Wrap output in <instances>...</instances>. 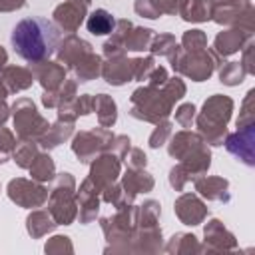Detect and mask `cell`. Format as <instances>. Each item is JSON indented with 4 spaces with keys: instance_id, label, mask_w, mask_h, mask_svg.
I'll list each match as a JSON object with an SVG mask.
<instances>
[{
    "instance_id": "6da1fadb",
    "label": "cell",
    "mask_w": 255,
    "mask_h": 255,
    "mask_svg": "<svg viewBox=\"0 0 255 255\" xmlns=\"http://www.w3.org/2000/svg\"><path fill=\"white\" fill-rule=\"evenodd\" d=\"M10 42H12L14 52L22 60H26L30 64H36V62L48 60L56 52V48H58V30L48 18L32 16V18L20 20L14 26Z\"/></svg>"
},
{
    "instance_id": "7a4b0ae2",
    "label": "cell",
    "mask_w": 255,
    "mask_h": 255,
    "mask_svg": "<svg viewBox=\"0 0 255 255\" xmlns=\"http://www.w3.org/2000/svg\"><path fill=\"white\" fill-rule=\"evenodd\" d=\"M185 96V84L179 78H167L161 86H145L131 96V116L143 122L159 124L163 122L171 106Z\"/></svg>"
},
{
    "instance_id": "3957f363",
    "label": "cell",
    "mask_w": 255,
    "mask_h": 255,
    "mask_svg": "<svg viewBox=\"0 0 255 255\" xmlns=\"http://www.w3.org/2000/svg\"><path fill=\"white\" fill-rule=\"evenodd\" d=\"M167 151L171 157L181 161L179 165L189 173L191 179H197L199 175H203L211 165V153L201 133H193L187 129L175 133L169 141Z\"/></svg>"
},
{
    "instance_id": "277c9868",
    "label": "cell",
    "mask_w": 255,
    "mask_h": 255,
    "mask_svg": "<svg viewBox=\"0 0 255 255\" xmlns=\"http://www.w3.org/2000/svg\"><path fill=\"white\" fill-rule=\"evenodd\" d=\"M60 64H66L74 74L78 82H90L102 74V58L92 52V46L70 34L62 40L60 48H56Z\"/></svg>"
},
{
    "instance_id": "5b68a950",
    "label": "cell",
    "mask_w": 255,
    "mask_h": 255,
    "mask_svg": "<svg viewBox=\"0 0 255 255\" xmlns=\"http://www.w3.org/2000/svg\"><path fill=\"white\" fill-rule=\"evenodd\" d=\"M231 112H233V100L223 94H215L209 100H205L197 116V128L205 143H211V145L223 143Z\"/></svg>"
},
{
    "instance_id": "8992f818",
    "label": "cell",
    "mask_w": 255,
    "mask_h": 255,
    "mask_svg": "<svg viewBox=\"0 0 255 255\" xmlns=\"http://www.w3.org/2000/svg\"><path fill=\"white\" fill-rule=\"evenodd\" d=\"M173 70L191 78L193 82H203L207 80L215 66L221 64V58L215 54V52H209V50H183L181 46H175V50L167 56Z\"/></svg>"
},
{
    "instance_id": "52a82bcc",
    "label": "cell",
    "mask_w": 255,
    "mask_h": 255,
    "mask_svg": "<svg viewBox=\"0 0 255 255\" xmlns=\"http://www.w3.org/2000/svg\"><path fill=\"white\" fill-rule=\"evenodd\" d=\"M74 177L70 173H60L56 177L54 189L50 193V215L58 225H70L78 215L76 195H74Z\"/></svg>"
},
{
    "instance_id": "ba28073f",
    "label": "cell",
    "mask_w": 255,
    "mask_h": 255,
    "mask_svg": "<svg viewBox=\"0 0 255 255\" xmlns=\"http://www.w3.org/2000/svg\"><path fill=\"white\" fill-rule=\"evenodd\" d=\"M12 118H14V128L20 139H30V141H40V137L46 133L50 128L48 122L38 114L36 106L28 98H20L12 108Z\"/></svg>"
},
{
    "instance_id": "9c48e42d",
    "label": "cell",
    "mask_w": 255,
    "mask_h": 255,
    "mask_svg": "<svg viewBox=\"0 0 255 255\" xmlns=\"http://www.w3.org/2000/svg\"><path fill=\"white\" fill-rule=\"evenodd\" d=\"M211 18L217 24L237 26L253 32V6L249 0H207Z\"/></svg>"
},
{
    "instance_id": "30bf717a",
    "label": "cell",
    "mask_w": 255,
    "mask_h": 255,
    "mask_svg": "<svg viewBox=\"0 0 255 255\" xmlns=\"http://www.w3.org/2000/svg\"><path fill=\"white\" fill-rule=\"evenodd\" d=\"M114 133L106 128H94L88 131H80L72 141V151L82 163H88L96 159L100 153L108 151L112 147Z\"/></svg>"
},
{
    "instance_id": "8fae6325",
    "label": "cell",
    "mask_w": 255,
    "mask_h": 255,
    "mask_svg": "<svg viewBox=\"0 0 255 255\" xmlns=\"http://www.w3.org/2000/svg\"><path fill=\"white\" fill-rule=\"evenodd\" d=\"M8 195L14 203L22 207H40L48 199V189L36 181L18 177L8 183Z\"/></svg>"
},
{
    "instance_id": "7c38bea8",
    "label": "cell",
    "mask_w": 255,
    "mask_h": 255,
    "mask_svg": "<svg viewBox=\"0 0 255 255\" xmlns=\"http://www.w3.org/2000/svg\"><path fill=\"white\" fill-rule=\"evenodd\" d=\"M253 141H255V128H253V124H249V126L239 128L235 133H229L225 137V147L239 161L253 167L255 165V145H253Z\"/></svg>"
},
{
    "instance_id": "4fadbf2b",
    "label": "cell",
    "mask_w": 255,
    "mask_h": 255,
    "mask_svg": "<svg viewBox=\"0 0 255 255\" xmlns=\"http://www.w3.org/2000/svg\"><path fill=\"white\" fill-rule=\"evenodd\" d=\"M90 6V0H66L54 10V22L64 32H76L80 24L84 22L86 10Z\"/></svg>"
},
{
    "instance_id": "5bb4252c",
    "label": "cell",
    "mask_w": 255,
    "mask_h": 255,
    "mask_svg": "<svg viewBox=\"0 0 255 255\" xmlns=\"http://www.w3.org/2000/svg\"><path fill=\"white\" fill-rule=\"evenodd\" d=\"M120 175V157L112 153H100L90 169V179L98 189H104L112 183H116Z\"/></svg>"
},
{
    "instance_id": "9a60e30c",
    "label": "cell",
    "mask_w": 255,
    "mask_h": 255,
    "mask_svg": "<svg viewBox=\"0 0 255 255\" xmlns=\"http://www.w3.org/2000/svg\"><path fill=\"white\" fill-rule=\"evenodd\" d=\"M249 40H251V32H247L243 28H237V26H231L229 30H223L215 36L213 48H215V54L219 58H225V56H231V54L243 50V46Z\"/></svg>"
},
{
    "instance_id": "2e32d148",
    "label": "cell",
    "mask_w": 255,
    "mask_h": 255,
    "mask_svg": "<svg viewBox=\"0 0 255 255\" xmlns=\"http://www.w3.org/2000/svg\"><path fill=\"white\" fill-rule=\"evenodd\" d=\"M173 211H175V215L181 219V223H185V225H197V223H201V221L205 219V215H207V207H205L203 201H201L197 195H193V193H183V195L175 201Z\"/></svg>"
},
{
    "instance_id": "e0dca14e",
    "label": "cell",
    "mask_w": 255,
    "mask_h": 255,
    "mask_svg": "<svg viewBox=\"0 0 255 255\" xmlns=\"http://www.w3.org/2000/svg\"><path fill=\"white\" fill-rule=\"evenodd\" d=\"M102 76L112 86H122L129 80H133V60H126L124 56L110 58L106 64H102Z\"/></svg>"
},
{
    "instance_id": "ac0fdd59",
    "label": "cell",
    "mask_w": 255,
    "mask_h": 255,
    "mask_svg": "<svg viewBox=\"0 0 255 255\" xmlns=\"http://www.w3.org/2000/svg\"><path fill=\"white\" fill-rule=\"evenodd\" d=\"M153 187V177L143 169H129L124 175L122 181V193H124V205H128L137 193L149 191Z\"/></svg>"
},
{
    "instance_id": "d6986e66",
    "label": "cell",
    "mask_w": 255,
    "mask_h": 255,
    "mask_svg": "<svg viewBox=\"0 0 255 255\" xmlns=\"http://www.w3.org/2000/svg\"><path fill=\"white\" fill-rule=\"evenodd\" d=\"M34 78L40 80L42 88L46 92H52L56 90L64 80H66V70L56 64V62H50V60H42V62H36L34 64Z\"/></svg>"
},
{
    "instance_id": "ffe728a7",
    "label": "cell",
    "mask_w": 255,
    "mask_h": 255,
    "mask_svg": "<svg viewBox=\"0 0 255 255\" xmlns=\"http://www.w3.org/2000/svg\"><path fill=\"white\" fill-rule=\"evenodd\" d=\"M0 82L8 94H14V92H22V90L30 88L34 82V74L20 66H4V70L0 74Z\"/></svg>"
},
{
    "instance_id": "44dd1931",
    "label": "cell",
    "mask_w": 255,
    "mask_h": 255,
    "mask_svg": "<svg viewBox=\"0 0 255 255\" xmlns=\"http://www.w3.org/2000/svg\"><path fill=\"white\" fill-rule=\"evenodd\" d=\"M98 191H100V189L92 183L90 177L84 179V183L80 185L78 199H80V203H82V207H80V221H82V223H90V221L96 217L98 205H100V201H98Z\"/></svg>"
},
{
    "instance_id": "7402d4cb",
    "label": "cell",
    "mask_w": 255,
    "mask_h": 255,
    "mask_svg": "<svg viewBox=\"0 0 255 255\" xmlns=\"http://www.w3.org/2000/svg\"><path fill=\"white\" fill-rule=\"evenodd\" d=\"M227 187H229V181L223 179V177H213V175H207V177H197L195 179V189L207 197V199H213V201H227L229 199V193H227Z\"/></svg>"
},
{
    "instance_id": "603a6c76",
    "label": "cell",
    "mask_w": 255,
    "mask_h": 255,
    "mask_svg": "<svg viewBox=\"0 0 255 255\" xmlns=\"http://www.w3.org/2000/svg\"><path fill=\"white\" fill-rule=\"evenodd\" d=\"M205 239L209 243H217L213 251H225V249H233L235 247V237L223 227V223L219 219H211L205 225Z\"/></svg>"
},
{
    "instance_id": "cb8c5ba5",
    "label": "cell",
    "mask_w": 255,
    "mask_h": 255,
    "mask_svg": "<svg viewBox=\"0 0 255 255\" xmlns=\"http://www.w3.org/2000/svg\"><path fill=\"white\" fill-rule=\"evenodd\" d=\"M86 26H88V30H90L94 36L112 34V32H114V28H116V18H114L108 10L98 8V10H94V12L88 16Z\"/></svg>"
},
{
    "instance_id": "d4e9b609",
    "label": "cell",
    "mask_w": 255,
    "mask_h": 255,
    "mask_svg": "<svg viewBox=\"0 0 255 255\" xmlns=\"http://www.w3.org/2000/svg\"><path fill=\"white\" fill-rule=\"evenodd\" d=\"M72 128H74V122L58 120V122H56L54 126H50V128L46 129V133L40 137V143H42V147H46V149H52V147L60 145L64 139H68V137H70V133H72Z\"/></svg>"
},
{
    "instance_id": "484cf974",
    "label": "cell",
    "mask_w": 255,
    "mask_h": 255,
    "mask_svg": "<svg viewBox=\"0 0 255 255\" xmlns=\"http://www.w3.org/2000/svg\"><path fill=\"white\" fill-rule=\"evenodd\" d=\"M94 110L98 112V122L102 128H112L118 118V108L116 102L108 94H98L94 98Z\"/></svg>"
},
{
    "instance_id": "4316f807",
    "label": "cell",
    "mask_w": 255,
    "mask_h": 255,
    "mask_svg": "<svg viewBox=\"0 0 255 255\" xmlns=\"http://www.w3.org/2000/svg\"><path fill=\"white\" fill-rule=\"evenodd\" d=\"M28 169H30L32 179L36 181H52L56 175V165L48 153H38Z\"/></svg>"
},
{
    "instance_id": "83f0119b",
    "label": "cell",
    "mask_w": 255,
    "mask_h": 255,
    "mask_svg": "<svg viewBox=\"0 0 255 255\" xmlns=\"http://www.w3.org/2000/svg\"><path fill=\"white\" fill-rule=\"evenodd\" d=\"M58 223L54 221V217L50 215V211H34L28 217V233L32 237H42L44 233L52 231Z\"/></svg>"
},
{
    "instance_id": "f1b7e54d",
    "label": "cell",
    "mask_w": 255,
    "mask_h": 255,
    "mask_svg": "<svg viewBox=\"0 0 255 255\" xmlns=\"http://www.w3.org/2000/svg\"><path fill=\"white\" fill-rule=\"evenodd\" d=\"M179 14L187 22H207L211 18L209 2L207 0H191V2H185V6L181 8Z\"/></svg>"
},
{
    "instance_id": "f546056e",
    "label": "cell",
    "mask_w": 255,
    "mask_h": 255,
    "mask_svg": "<svg viewBox=\"0 0 255 255\" xmlns=\"http://www.w3.org/2000/svg\"><path fill=\"white\" fill-rule=\"evenodd\" d=\"M151 38H153V34L149 28H133L131 26V32H128L124 46H126V50H135V52L147 50L151 44Z\"/></svg>"
},
{
    "instance_id": "4dcf8cb0",
    "label": "cell",
    "mask_w": 255,
    "mask_h": 255,
    "mask_svg": "<svg viewBox=\"0 0 255 255\" xmlns=\"http://www.w3.org/2000/svg\"><path fill=\"white\" fill-rule=\"evenodd\" d=\"M245 76H247V72L241 66V62H227L219 70V80L225 86H237L245 80Z\"/></svg>"
},
{
    "instance_id": "1f68e13d",
    "label": "cell",
    "mask_w": 255,
    "mask_h": 255,
    "mask_svg": "<svg viewBox=\"0 0 255 255\" xmlns=\"http://www.w3.org/2000/svg\"><path fill=\"white\" fill-rule=\"evenodd\" d=\"M40 151H38V145H36V141H30V139H22V143L20 145H16V149H14V161L20 165V167H24V169H28L30 165H32V161L36 159V155H38Z\"/></svg>"
},
{
    "instance_id": "d6a6232c",
    "label": "cell",
    "mask_w": 255,
    "mask_h": 255,
    "mask_svg": "<svg viewBox=\"0 0 255 255\" xmlns=\"http://www.w3.org/2000/svg\"><path fill=\"white\" fill-rule=\"evenodd\" d=\"M177 42L171 34H159V36H153L151 38V44H149V50L153 54H159V56H169L173 50H175Z\"/></svg>"
},
{
    "instance_id": "836d02e7",
    "label": "cell",
    "mask_w": 255,
    "mask_h": 255,
    "mask_svg": "<svg viewBox=\"0 0 255 255\" xmlns=\"http://www.w3.org/2000/svg\"><path fill=\"white\" fill-rule=\"evenodd\" d=\"M253 100H255V90H249L243 104H241V114L237 118V128H243V126H249V124L255 122V114H253L255 112V102Z\"/></svg>"
},
{
    "instance_id": "e575fe53",
    "label": "cell",
    "mask_w": 255,
    "mask_h": 255,
    "mask_svg": "<svg viewBox=\"0 0 255 255\" xmlns=\"http://www.w3.org/2000/svg\"><path fill=\"white\" fill-rule=\"evenodd\" d=\"M207 46V36L201 30H189L181 38V48L183 50H203Z\"/></svg>"
},
{
    "instance_id": "d590c367",
    "label": "cell",
    "mask_w": 255,
    "mask_h": 255,
    "mask_svg": "<svg viewBox=\"0 0 255 255\" xmlns=\"http://www.w3.org/2000/svg\"><path fill=\"white\" fill-rule=\"evenodd\" d=\"M193 120H195V106H193V104H183V106L177 108V112H175V122H177L181 128H191Z\"/></svg>"
},
{
    "instance_id": "8d00e7d4",
    "label": "cell",
    "mask_w": 255,
    "mask_h": 255,
    "mask_svg": "<svg viewBox=\"0 0 255 255\" xmlns=\"http://www.w3.org/2000/svg\"><path fill=\"white\" fill-rule=\"evenodd\" d=\"M169 133H171V124H169V122H159L157 128L153 129V133L149 135V145H151V147L163 145Z\"/></svg>"
},
{
    "instance_id": "74e56055",
    "label": "cell",
    "mask_w": 255,
    "mask_h": 255,
    "mask_svg": "<svg viewBox=\"0 0 255 255\" xmlns=\"http://www.w3.org/2000/svg\"><path fill=\"white\" fill-rule=\"evenodd\" d=\"M124 157H126L129 169H143V167H145V161H147V159H145V153H143L139 147H129Z\"/></svg>"
},
{
    "instance_id": "f35d334b",
    "label": "cell",
    "mask_w": 255,
    "mask_h": 255,
    "mask_svg": "<svg viewBox=\"0 0 255 255\" xmlns=\"http://www.w3.org/2000/svg\"><path fill=\"white\" fill-rule=\"evenodd\" d=\"M133 8L139 16H145V18H159L161 16V12H159V8L155 6L153 0H135Z\"/></svg>"
},
{
    "instance_id": "ab89813d",
    "label": "cell",
    "mask_w": 255,
    "mask_h": 255,
    "mask_svg": "<svg viewBox=\"0 0 255 255\" xmlns=\"http://www.w3.org/2000/svg\"><path fill=\"white\" fill-rule=\"evenodd\" d=\"M153 2L161 14H175V12H181L187 0H153Z\"/></svg>"
},
{
    "instance_id": "60d3db41",
    "label": "cell",
    "mask_w": 255,
    "mask_h": 255,
    "mask_svg": "<svg viewBox=\"0 0 255 255\" xmlns=\"http://www.w3.org/2000/svg\"><path fill=\"white\" fill-rule=\"evenodd\" d=\"M241 66L245 68L247 74H255V62H253V40H249L245 46H243V60H241Z\"/></svg>"
},
{
    "instance_id": "b9f144b4",
    "label": "cell",
    "mask_w": 255,
    "mask_h": 255,
    "mask_svg": "<svg viewBox=\"0 0 255 255\" xmlns=\"http://www.w3.org/2000/svg\"><path fill=\"white\" fill-rule=\"evenodd\" d=\"M14 147H16V139H14L12 131H8V129L0 124V151L8 153V151H12Z\"/></svg>"
},
{
    "instance_id": "7bdbcfd3",
    "label": "cell",
    "mask_w": 255,
    "mask_h": 255,
    "mask_svg": "<svg viewBox=\"0 0 255 255\" xmlns=\"http://www.w3.org/2000/svg\"><path fill=\"white\" fill-rule=\"evenodd\" d=\"M110 149H114L116 151V155L122 159L126 153H128V149H129V137H126V135H114V141H112V147Z\"/></svg>"
},
{
    "instance_id": "ee69618b",
    "label": "cell",
    "mask_w": 255,
    "mask_h": 255,
    "mask_svg": "<svg viewBox=\"0 0 255 255\" xmlns=\"http://www.w3.org/2000/svg\"><path fill=\"white\" fill-rule=\"evenodd\" d=\"M26 4V0H0V12H14L20 10Z\"/></svg>"
},
{
    "instance_id": "f6af8a7d",
    "label": "cell",
    "mask_w": 255,
    "mask_h": 255,
    "mask_svg": "<svg viewBox=\"0 0 255 255\" xmlns=\"http://www.w3.org/2000/svg\"><path fill=\"white\" fill-rule=\"evenodd\" d=\"M6 62H8V54H6V50L0 46V70L6 66Z\"/></svg>"
},
{
    "instance_id": "bcb514c9",
    "label": "cell",
    "mask_w": 255,
    "mask_h": 255,
    "mask_svg": "<svg viewBox=\"0 0 255 255\" xmlns=\"http://www.w3.org/2000/svg\"><path fill=\"white\" fill-rule=\"evenodd\" d=\"M2 161H6V159H2V157H0V163H2Z\"/></svg>"
}]
</instances>
